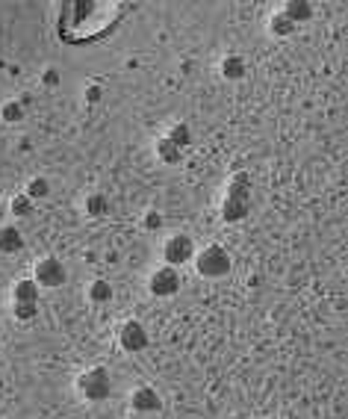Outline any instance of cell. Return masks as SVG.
I'll return each mask as SVG.
<instances>
[{
  "label": "cell",
  "mask_w": 348,
  "mask_h": 419,
  "mask_svg": "<svg viewBox=\"0 0 348 419\" xmlns=\"http://www.w3.org/2000/svg\"><path fill=\"white\" fill-rule=\"evenodd\" d=\"M124 9L127 6L119 4V0H68V4H56L53 6L56 39L71 48L98 45V41L109 39L119 30Z\"/></svg>",
  "instance_id": "cell-1"
},
{
  "label": "cell",
  "mask_w": 348,
  "mask_h": 419,
  "mask_svg": "<svg viewBox=\"0 0 348 419\" xmlns=\"http://www.w3.org/2000/svg\"><path fill=\"white\" fill-rule=\"evenodd\" d=\"M251 198H254V186L248 171H234L227 180V192L222 201V222L225 225H239L248 219L251 213Z\"/></svg>",
  "instance_id": "cell-2"
},
{
  "label": "cell",
  "mask_w": 348,
  "mask_h": 419,
  "mask_svg": "<svg viewBox=\"0 0 348 419\" xmlns=\"http://www.w3.org/2000/svg\"><path fill=\"white\" fill-rule=\"evenodd\" d=\"M192 266L204 281H222L234 272V257H230V251L225 248V245L213 242V245H207V248L195 251Z\"/></svg>",
  "instance_id": "cell-3"
},
{
  "label": "cell",
  "mask_w": 348,
  "mask_h": 419,
  "mask_svg": "<svg viewBox=\"0 0 348 419\" xmlns=\"http://www.w3.org/2000/svg\"><path fill=\"white\" fill-rule=\"evenodd\" d=\"M112 390H115V381L107 366H89L77 375V393L89 404H104L107 399H112Z\"/></svg>",
  "instance_id": "cell-4"
},
{
  "label": "cell",
  "mask_w": 348,
  "mask_h": 419,
  "mask_svg": "<svg viewBox=\"0 0 348 419\" xmlns=\"http://www.w3.org/2000/svg\"><path fill=\"white\" fill-rule=\"evenodd\" d=\"M195 251H198V248H195V239H192L189 234H171V237H166L163 248H159V254H163V263H166V266H174V269L192 263Z\"/></svg>",
  "instance_id": "cell-5"
},
{
  "label": "cell",
  "mask_w": 348,
  "mask_h": 419,
  "mask_svg": "<svg viewBox=\"0 0 348 419\" xmlns=\"http://www.w3.org/2000/svg\"><path fill=\"white\" fill-rule=\"evenodd\" d=\"M33 281L39 284V290H60L68 281V266L60 257H41L33 266Z\"/></svg>",
  "instance_id": "cell-6"
},
{
  "label": "cell",
  "mask_w": 348,
  "mask_h": 419,
  "mask_svg": "<svg viewBox=\"0 0 348 419\" xmlns=\"http://www.w3.org/2000/svg\"><path fill=\"white\" fill-rule=\"evenodd\" d=\"M183 290V274L180 269H174V266H159L151 272V278H148V293L154 298H174Z\"/></svg>",
  "instance_id": "cell-7"
},
{
  "label": "cell",
  "mask_w": 348,
  "mask_h": 419,
  "mask_svg": "<svg viewBox=\"0 0 348 419\" xmlns=\"http://www.w3.org/2000/svg\"><path fill=\"white\" fill-rule=\"evenodd\" d=\"M115 342H119V349L127 352V354H139L151 345V334L148 328L136 319H127L119 325V334H115Z\"/></svg>",
  "instance_id": "cell-8"
},
{
  "label": "cell",
  "mask_w": 348,
  "mask_h": 419,
  "mask_svg": "<svg viewBox=\"0 0 348 419\" xmlns=\"http://www.w3.org/2000/svg\"><path fill=\"white\" fill-rule=\"evenodd\" d=\"M130 411L136 416H154L163 411V396H159L151 384H142L130 393Z\"/></svg>",
  "instance_id": "cell-9"
},
{
  "label": "cell",
  "mask_w": 348,
  "mask_h": 419,
  "mask_svg": "<svg viewBox=\"0 0 348 419\" xmlns=\"http://www.w3.org/2000/svg\"><path fill=\"white\" fill-rule=\"evenodd\" d=\"M219 74L227 83H239V80H245V74H248V62H245L242 53H227L219 62Z\"/></svg>",
  "instance_id": "cell-10"
},
{
  "label": "cell",
  "mask_w": 348,
  "mask_h": 419,
  "mask_svg": "<svg viewBox=\"0 0 348 419\" xmlns=\"http://www.w3.org/2000/svg\"><path fill=\"white\" fill-rule=\"evenodd\" d=\"M41 290L33 278H18L12 284V305H39Z\"/></svg>",
  "instance_id": "cell-11"
},
{
  "label": "cell",
  "mask_w": 348,
  "mask_h": 419,
  "mask_svg": "<svg viewBox=\"0 0 348 419\" xmlns=\"http://www.w3.org/2000/svg\"><path fill=\"white\" fill-rule=\"evenodd\" d=\"M278 9H281L283 15H286L289 21H293L295 27L313 21V12H316V6L310 4V0H286V4H281Z\"/></svg>",
  "instance_id": "cell-12"
},
{
  "label": "cell",
  "mask_w": 348,
  "mask_h": 419,
  "mask_svg": "<svg viewBox=\"0 0 348 419\" xmlns=\"http://www.w3.org/2000/svg\"><path fill=\"white\" fill-rule=\"evenodd\" d=\"M24 234L18 230V225H0V254H21L24 251Z\"/></svg>",
  "instance_id": "cell-13"
},
{
  "label": "cell",
  "mask_w": 348,
  "mask_h": 419,
  "mask_svg": "<svg viewBox=\"0 0 348 419\" xmlns=\"http://www.w3.org/2000/svg\"><path fill=\"white\" fill-rule=\"evenodd\" d=\"M266 30H269V36H272V39H278V41H283V39H293V36H295V30H298V27H295L293 21H289V18L283 15L281 9H274L272 15H269V24H266Z\"/></svg>",
  "instance_id": "cell-14"
},
{
  "label": "cell",
  "mask_w": 348,
  "mask_h": 419,
  "mask_svg": "<svg viewBox=\"0 0 348 419\" xmlns=\"http://www.w3.org/2000/svg\"><path fill=\"white\" fill-rule=\"evenodd\" d=\"M83 210L89 219H107L112 204H109V195L107 192H89L83 198Z\"/></svg>",
  "instance_id": "cell-15"
},
{
  "label": "cell",
  "mask_w": 348,
  "mask_h": 419,
  "mask_svg": "<svg viewBox=\"0 0 348 419\" xmlns=\"http://www.w3.org/2000/svg\"><path fill=\"white\" fill-rule=\"evenodd\" d=\"M154 154H156V160L163 163V166H178V163H183V151H180L178 145H171L166 136H156V139H154Z\"/></svg>",
  "instance_id": "cell-16"
},
{
  "label": "cell",
  "mask_w": 348,
  "mask_h": 419,
  "mask_svg": "<svg viewBox=\"0 0 348 419\" xmlns=\"http://www.w3.org/2000/svg\"><path fill=\"white\" fill-rule=\"evenodd\" d=\"M171 145H178L180 151H186L195 142V133H192V127L186 124V121H174V124H168V130L163 133Z\"/></svg>",
  "instance_id": "cell-17"
},
{
  "label": "cell",
  "mask_w": 348,
  "mask_h": 419,
  "mask_svg": "<svg viewBox=\"0 0 348 419\" xmlns=\"http://www.w3.org/2000/svg\"><path fill=\"white\" fill-rule=\"evenodd\" d=\"M86 298L92 301V305H109V301L115 298V290H112V284L107 278H98L89 284V290H86Z\"/></svg>",
  "instance_id": "cell-18"
},
{
  "label": "cell",
  "mask_w": 348,
  "mask_h": 419,
  "mask_svg": "<svg viewBox=\"0 0 348 419\" xmlns=\"http://www.w3.org/2000/svg\"><path fill=\"white\" fill-rule=\"evenodd\" d=\"M24 119H27V109H24L21 100L9 98V100L0 104V121H4V124H21Z\"/></svg>",
  "instance_id": "cell-19"
},
{
  "label": "cell",
  "mask_w": 348,
  "mask_h": 419,
  "mask_svg": "<svg viewBox=\"0 0 348 419\" xmlns=\"http://www.w3.org/2000/svg\"><path fill=\"white\" fill-rule=\"evenodd\" d=\"M24 195L33 201H48L51 198V180L48 178H41V175H36V178H30L27 180V186H24Z\"/></svg>",
  "instance_id": "cell-20"
},
{
  "label": "cell",
  "mask_w": 348,
  "mask_h": 419,
  "mask_svg": "<svg viewBox=\"0 0 348 419\" xmlns=\"http://www.w3.org/2000/svg\"><path fill=\"white\" fill-rule=\"evenodd\" d=\"M33 207H36L33 201L27 198L24 192H18V195H12V201L6 204V213H12L15 219H30V215H33Z\"/></svg>",
  "instance_id": "cell-21"
},
{
  "label": "cell",
  "mask_w": 348,
  "mask_h": 419,
  "mask_svg": "<svg viewBox=\"0 0 348 419\" xmlns=\"http://www.w3.org/2000/svg\"><path fill=\"white\" fill-rule=\"evenodd\" d=\"M39 316V305H12V319L27 325V322H33Z\"/></svg>",
  "instance_id": "cell-22"
},
{
  "label": "cell",
  "mask_w": 348,
  "mask_h": 419,
  "mask_svg": "<svg viewBox=\"0 0 348 419\" xmlns=\"http://www.w3.org/2000/svg\"><path fill=\"white\" fill-rule=\"evenodd\" d=\"M159 227H163V213L154 210V207H148V210L142 213V230H148V234H156Z\"/></svg>",
  "instance_id": "cell-23"
},
{
  "label": "cell",
  "mask_w": 348,
  "mask_h": 419,
  "mask_svg": "<svg viewBox=\"0 0 348 419\" xmlns=\"http://www.w3.org/2000/svg\"><path fill=\"white\" fill-rule=\"evenodd\" d=\"M83 100H86L89 107L100 104V100H104V86H100V83H86V89H83Z\"/></svg>",
  "instance_id": "cell-24"
},
{
  "label": "cell",
  "mask_w": 348,
  "mask_h": 419,
  "mask_svg": "<svg viewBox=\"0 0 348 419\" xmlns=\"http://www.w3.org/2000/svg\"><path fill=\"white\" fill-rule=\"evenodd\" d=\"M60 83H62V74L56 68H45V71H41V89H51L53 92Z\"/></svg>",
  "instance_id": "cell-25"
},
{
  "label": "cell",
  "mask_w": 348,
  "mask_h": 419,
  "mask_svg": "<svg viewBox=\"0 0 348 419\" xmlns=\"http://www.w3.org/2000/svg\"><path fill=\"white\" fill-rule=\"evenodd\" d=\"M4 213H6V204H4V198H0V225H4Z\"/></svg>",
  "instance_id": "cell-26"
},
{
  "label": "cell",
  "mask_w": 348,
  "mask_h": 419,
  "mask_svg": "<svg viewBox=\"0 0 348 419\" xmlns=\"http://www.w3.org/2000/svg\"><path fill=\"white\" fill-rule=\"evenodd\" d=\"M4 387H6V378H4V372H0V393H4Z\"/></svg>",
  "instance_id": "cell-27"
},
{
  "label": "cell",
  "mask_w": 348,
  "mask_h": 419,
  "mask_svg": "<svg viewBox=\"0 0 348 419\" xmlns=\"http://www.w3.org/2000/svg\"><path fill=\"white\" fill-rule=\"evenodd\" d=\"M0 352H4V342H0Z\"/></svg>",
  "instance_id": "cell-28"
},
{
  "label": "cell",
  "mask_w": 348,
  "mask_h": 419,
  "mask_svg": "<svg viewBox=\"0 0 348 419\" xmlns=\"http://www.w3.org/2000/svg\"><path fill=\"white\" fill-rule=\"evenodd\" d=\"M0 331H4V325H0Z\"/></svg>",
  "instance_id": "cell-29"
}]
</instances>
